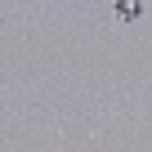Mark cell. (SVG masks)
<instances>
[{"label": "cell", "mask_w": 152, "mask_h": 152, "mask_svg": "<svg viewBox=\"0 0 152 152\" xmlns=\"http://www.w3.org/2000/svg\"><path fill=\"white\" fill-rule=\"evenodd\" d=\"M121 18H139V0H121Z\"/></svg>", "instance_id": "cell-1"}]
</instances>
